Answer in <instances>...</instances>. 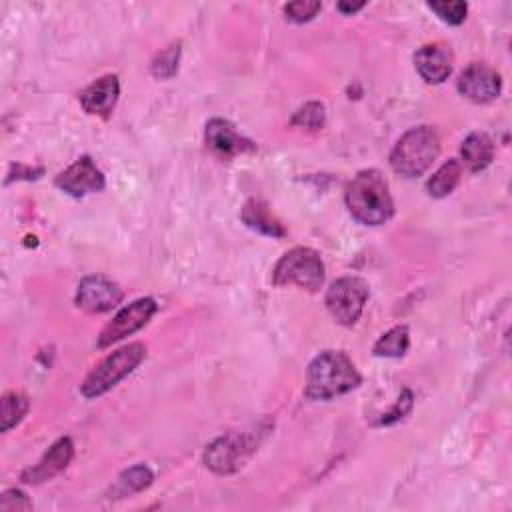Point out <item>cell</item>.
Wrapping results in <instances>:
<instances>
[{
  "label": "cell",
  "instance_id": "1",
  "mask_svg": "<svg viewBox=\"0 0 512 512\" xmlns=\"http://www.w3.org/2000/svg\"><path fill=\"white\" fill-rule=\"evenodd\" d=\"M344 202L354 220L366 226H380L394 214V202L386 178L370 168L358 172L344 192Z\"/></svg>",
  "mask_w": 512,
  "mask_h": 512
},
{
  "label": "cell",
  "instance_id": "2",
  "mask_svg": "<svg viewBox=\"0 0 512 512\" xmlns=\"http://www.w3.org/2000/svg\"><path fill=\"white\" fill-rule=\"evenodd\" d=\"M360 382V372L344 352L324 350L308 364L304 394L312 400H330L354 390Z\"/></svg>",
  "mask_w": 512,
  "mask_h": 512
},
{
  "label": "cell",
  "instance_id": "3",
  "mask_svg": "<svg viewBox=\"0 0 512 512\" xmlns=\"http://www.w3.org/2000/svg\"><path fill=\"white\" fill-rule=\"evenodd\" d=\"M440 154V138L430 126L406 130L390 152V166L404 178L424 174Z\"/></svg>",
  "mask_w": 512,
  "mask_h": 512
},
{
  "label": "cell",
  "instance_id": "4",
  "mask_svg": "<svg viewBox=\"0 0 512 512\" xmlns=\"http://www.w3.org/2000/svg\"><path fill=\"white\" fill-rule=\"evenodd\" d=\"M268 430H270V424L266 422V424H254L248 430L228 432L206 446L202 460L216 474H232L248 460V456L254 450H258Z\"/></svg>",
  "mask_w": 512,
  "mask_h": 512
},
{
  "label": "cell",
  "instance_id": "5",
  "mask_svg": "<svg viewBox=\"0 0 512 512\" xmlns=\"http://www.w3.org/2000/svg\"><path fill=\"white\" fill-rule=\"evenodd\" d=\"M146 358V348L140 342H132L110 356H106L90 374L84 378L80 392L84 398H98L110 388H114L120 380L132 374L140 362Z\"/></svg>",
  "mask_w": 512,
  "mask_h": 512
},
{
  "label": "cell",
  "instance_id": "6",
  "mask_svg": "<svg viewBox=\"0 0 512 512\" xmlns=\"http://www.w3.org/2000/svg\"><path fill=\"white\" fill-rule=\"evenodd\" d=\"M272 282L276 286L294 284L308 292H316L324 284V262L312 248H292L274 264Z\"/></svg>",
  "mask_w": 512,
  "mask_h": 512
},
{
  "label": "cell",
  "instance_id": "7",
  "mask_svg": "<svg viewBox=\"0 0 512 512\" xmlns=\"http://www.w3.org/2000/svg\"><path fill=\"white\" fill-rule=\"evenodd\" d=\"M368 294V284L362 278L342 276L330 284L324 302L338 324L352 326L358 322L368 300Z\"/></svg>",
  "mask_w": 512,
  "mask_h": 512
},
{
  "label": "cell",
  "instance_id": "8",
  "mask_svg": "<svg viewBox=\"0 0 512 512\" xmlns=\"http://www.w3.org/2000/svg\"><path fill=\"white\" fill-rule=\"evenodd\" d=\"M156 302L152 298H138L124 306L100 332L98 336V348H106L134 332H138L142 326L148 324V320L156 312Z\"/></svg>",
  "mask_w": 512,
  "mask_h": 512
},
{
  "label": "cell",
  "instance_id": "9",
  "mask_svg": "<svg viewBox=\"0 0 512 512\" xmlns=\"http://www.w3.org/2000/svg\"><path fill=\"white\" fill-rule=\"evenodd\" d=\"M500 90H502L500 74L488 64L472 62L458 76V92L476 104H486L496 100Z\"/></svg>",
  "mask_w": 512,
  "mask_h": 512
},
{
  "label": "cell",
  "instance_id": "10",
  "mask_svg": "<svg viewBox=\"0 0 512 512\" xmlns=\"http://www.w3.org/2000/svg\"><path fill=\"white\" fill-rule=\"evenodd\" d=\"M124 298L122 288L112 282L106 276L94 274V276H86L76 290V304L78 308L92 312V314H102L112 310L114 306H118Z\"/></svg>",
  "mask_w": 512,
  "mask_h": 512
},
{
  "label": "cell",
  "instance_id": "11",
  "mask_svg": "<svg viewBox=\"0 0 512 512\" xmlns=\"http://www.w3.org/2000/svg\"><path fill=\"white\" fill-rule=\"evenodd\" d=\"M54 184L68 196L80 198L92 192H100L104 188V174L90 156H82L64 172H60Z\"/></svg>",
  "mask_w": 512,
  "mask_h": 512
},
{
  "label": "cell",
  "instance_id": "12",
  "mask_svg": "<svg viewBox=\"0 0 512 512\" xmlns=\"http://www.w3.org/2000/svg\"><path fill=\"white\" fill-rule=\"evenodd\" d=\"M204 140L206 146L222 158H234L238 154H248L256 150V144L250 138L242 136L228 120L222 118H212L206 124Z\"/></svg>",
  "mask_w": 512,
  "mask_h": 512
},
{
  "label": "cell",
  "instance_id": "13",
  "mask_svg": "<svg viewBox=\"0 0 512 512\" xmlns=\"http://www.w3.org/2000/svg\"><path fill=\"white\" fill-rule=\"evenodd\" d=\"M74 456V444L68 436L64 438H58L48 450L46 454L38 460V464L26 468L20 476L22 482L26 484H40V482H46L50 480L52 476L60 474L72 460Z\"/></svg>",
  "mask_w": 512,
  "mask_h": 512
},
{
  "label": "cell",
  "instance_id": "14",
  "mask_svg": "<svg viewBox=\"0 0 512 512\" xmlns=\"http://www.w3.org/2000/svg\"><path fill=\"white\" fill-rule=\"evenodd\" d=\"M414 66L418 74L428 82V84H440L444 82L454 66V54L450 46L442 42L434 44H424L422 48L416 50L414 54Z\"/></svg>",
  "mask_w": 512,
  "mask_h": 512
},
{
  "label": "cell",
  "instance_id": "15",
  "mask_svg": "<svg viewBox=\"0 0 512 512\" xmlns=\"http://www.w3.org/2000/svg\"><path fill=\"white\" fill-rule=\"evenodd\" d=\"M120 82L116 74H104L80 92V104L84 112L106 118L118 100Z\"/></svg>",
  "mask_w": 512,
  "mask_h": 512
},
{
  "label": "cell",
  "instance_id": "16",
  "mask_svg": "<svg viewBox=\"0 0 512 512\" xmlns=\"http://www.w3.org/2000/svg\"><path fill=\"white\" fill-rule=\"evenodd\" d=\"M242 222L254 230V232H260L264 236H272V238H282L286 236V230L284 226L280 224V220L272 214V210L268 208L266 202L262 200H248L242 208V214H240Z\"/></svg>",
  "mask_w": 512,
  "mask_h": 512
},
{
  "label": "cell",
  "instance_id": "17",
  "mask_svg": "<svg viewBox=\"0 0 512 512\" xmlns=\"http://www.w3.org/2000/svg\"><path fill=\"white\" fill-rule=\"evenodd\" d=\"M462 160L464 164L472 170V172H480L484 170L492 158H494V142L490 140L488 134L484 132H472L466 136V140L462 142L460 148Z\"/></svg>",
  "mask_w": 512,
  "mask_h": 512
},
{
  "label": "cell",
  "instance_id": "18",
  "mask_svg": "<svg viewBox=\"0 0 512 512\" xmlns=\"http://www.w3.org/2000/svg\"><path fill=\"white\" fill-rule=\"evenodd\" d=\"M460 176H462L460 162L456 158H450L428 178L426 190L434 198H444L456 188V184L460 182Z\"/></svg>",
  "mask_w": 512,
  "mask_h": 512
},
{
  "label": "cell",
  "instance_id": "19",
  "mask_svg": "<svg viewBox=\"0 0 512 512\" xmlns=\"http://www.w3.org/2000/svg\"><path fill=\"white\" fill-rule=\"evenodd\" d=\"M152 480H154L152 470H150L148 466H144V464H136V466L124 470V472L118 476V480H116V484H114V488H112V494H114L116 498L138 494V492L146 490V488L152 484Z\"/></svg>",
  "mask_w": 512,
  "mask_h": 512
},
{
  "label": "cell",
  "instance_id": "20",
  "mask_svg": "<svg viewBox=\"0 0 512 512\" xmlns=\"http://www.w3.org/2000/svg\"><path fill=\"white\" fill-rule=\"evenodd\" d=\"M408 346H410L408 328H406V326H394V328H390L388 332H384V334L376 340L372 352H374L376 356L400 358V356L406 354Z\"/></svg>",
  "mask_w": 512,
  "mask_h": 512
},
{
  "label": "cell",
  "instance_id": "21",
  "mask_svg": "<svg viewBox=\"0 0 512 512\" xmlns=\"http://www.w3.org/2000/svg\"><path fill=\"white\" fill-rule=\"evenodd\" d=\"M30 402L20 392H6L2 396V432H8L14 428L28 412Z\"/></svg>",
  "mask_w": 512,
  "mask_h": 512
},
{
  "label": "cell",
  "instance_id": "22",
  "mask_svg": "<svg viewBox=\"0 0 512 512\" xmlns=\"http://www.w3.org/2000/svg\"><path fill=\"white\" fill-rule=\"evenodd\" d=\"M324 122H326V108L322 102H314V100L300 106L290 120L292 126H300L306 130H320Z\"/></svg>",
  "mask_w": 512,
  "mask_h": 512
},
{
  "label": "cell",
  "instance_id": "23",
  "mask_svg": "<svg viewBox=\"0 0 512 512\" xmlns=\"http://www.w3.org/2000/svg\"><path fill=\"white\" fill-rule=\"evenodd\" d=\"M178 60H180V44L174 42L156 54V58L152 60V66H150L152 74L162 80L172 78L178 70Z\"/></svg>",
  "mask_w": 512,
  "mask_h": 512
},
{
  "label": "cell",
  "instance_id": "24",
  "mask_svg": "<svg viewBox=\"0 0 512 512\" xmlns=\"http://www.w3.org/2000/svg\"><path fill=\"white\" fill-rule=\"evenodd\" d=\"M428 8L432 12H436V16L452 26H458L464 22L466 12H468V4L460 2V0H444V2H428Z\"/></svg>",
  "mask_w": 512,
  "mask_h": 512
},
{
  "label": "cell",
  "instance_id": "25",
  "mask_svg": "<svg viewBox=\"0 0 512 512\" xmlns=\"http://www.w3.org/2000/svg\"><path fill=\"white\" fill-rule=\"evenodd\" d=\"M320 10H322L320 2H308V0H298V2H290L284 6L286 18L292 22H298V24L312 20Z\"/></svg>",
  "mask_w": 512,
  "mask_h": 512
},
{
  "label": "cell",
  "instance_id": "26",
  "mask_svg": "<svg viewBox=\"0 0 512 512\" xmlns=\"http://www.w3.org/2000/svg\"><path fill=\"white\" fill-rule=\"evenodd\" d=\"M412 402H414L412 392H410V390H402V394L398 396L396 404H394L386 414H382V418H380L378 424L388 426V424H394V422L402 420V418L412 410Z\"/></svg>",
  "mask_w": 512,
  "mask_h": 512
},
{
  "label": "cell",
  "instance_id": "27",
  "mask_svg": "<svg viewBox=\"0 0 512 512\" xmlns=\"http://www.w3.org/2000/svg\"><path fill=\"white\" fill-rule=\"evenodd\" d=\"M32 508V502L28 500V496L18 490V488H12V490H6L2 494V500H0V510L2 512H18V510H30Z\"/></svg>",
  "mask_w": 512,
  "mask_h": 512
},
{
  "label": "cell",
  "instance_id": "28",
  "mask_svg": "<svg viewBox=\"0 0 512 512\" xmlns=\"http://www.w3.org/2000/svg\"><path fill=\"white\" fill-rule=\"evenodd\" d=\"M16 172V176H12V178H6V184L8 182H12L14 178L16 180H32V178H38V176H42V168H32V166H24V164H12L10 166V174H14Z\"/></svg>",
  "mask_w": 512,
  "mask_h": 512
},
{
  "label": "cell",
  "instance_id": "29",
  "mask_svg": "<svg viewBox=\"0 0 512 512\" xmlns=\"http://www.w3.org/2000/svg\"><path fill=\"white\" fill-rule=\"evenodd\" d=\"M336 8H338L342 14H354V12H358V10L364 8V2H338Z\"/></svg>",
  "mask_w": 512,
  "mask_h": 512
}]
</instances>
